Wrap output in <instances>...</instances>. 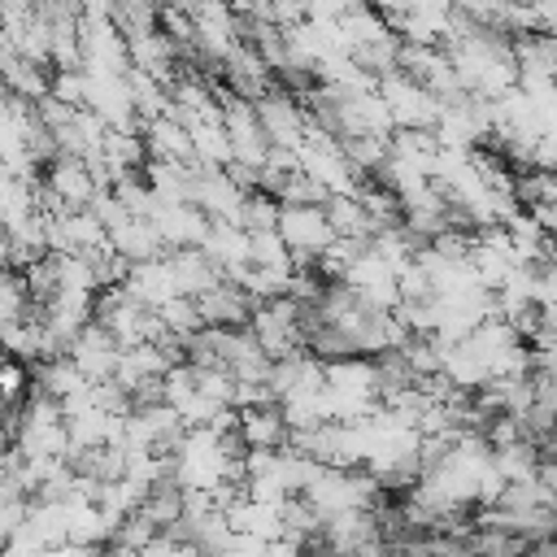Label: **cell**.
<instances>
[{"label": "cell", "instance_id": "6da1fadb", "mask_svg": "<svg viewBox=\"0 0 557 557\" xmlns=\"http://www.w3.org/2000/svg\"><path fill=\"white\" fill-rule=\"evenodd\" d=\"M248 335L257 339V348L270 361L300 357L305 352V305H296L292 296H278V300L257 305L252 318H248Z\"/></svg>", "mask_w": 557, "mask_h": 557}, {"label": "cell", "instance_id": "7a4b0ae2", "mask_svg": "<svg viewBox=\"0 0 557 557\" xmlns=\"http://www.w3.org/2000/svg\"><path fill=\"white\" fill-rule=\"evenodd\" d=\"M374 91H379V100L387 104L396 131H435V122H440V100H435L422 83H413V78H405V74L396 70V74H383Z\"/></svg>", "mask_w": 557, "mask_h": 557}, {"label": "cell", "instance_id": "3957f363", "mask_svg": "<svg viewBox=\"0 0 557 557\" xmlns=\"http://www.w3.org/2000/svg\"><path fill=\"white\" fill-rule=\"evenodd\" d=\"M252 113H257V122H261L270 148H292V152H296V148L305 144V131H309L305 104H300L296 96H287L283 87L265 91V96L252 104Z\"/></svg>", "mask_w": 557, "mask_h": 557}, {"label": "cell", "instance_id": "277c9868", "mask_svg": "<svg viewBox=\"0 0 557 557\" xmlns=\"http://www.w3.org/2000/svg\"><path fill=\"white\" fill-rule=\"evenodd\" d=\"M196 313H200V322L205 326H218V331H248V318H252V296L235 283V278H218L209 292H200L196 300Z\"/></svg>", "mask_w": 557, "mask_h": 557}, {"label": "cell", "instance_id": "5b68a950", "mask_svg": "<svg viewBox=\"0 0 557 557\" xmlns=\"http://www.w3.org/2000/svg\"><path fill=\"white\" fill-rule=\"evenodd\" d=\"M65 357L78 366V374H83L87 383H104V379L117 374V357H122V348H117V339H113L100 322H87V326L74 335V344L65 348Z\"/></svg>", "mask_w": 557, "mask_h": 557}, {"label": "cell", "instance_id": "8992f818", "mask_svg": "<svg viewBox=\"0 0 557 557\" xmlns=\"http://www.w3.org/2000/svg\"><path fill=\"white\" fill-rule=\"evenodd\" d=\"M235 435L244 453H283L292 431L278 405H257V409H235Z\"/></svg>", "mask_w": 557, "mask_h": 557}, {"label": "cell", "instance_id": "52a82bcc", "mask_svg": "<svg viewBox=\"0 0 557 557\" xmlns=\"http://www.w3.org/2000/svg\"><path fill=\"white\" fill-rule=\"evenodd\" d=\"M148 222L161 235L165 252H174V248H200L205 235H209V218L196 205H157V213Z\"/></svg>", "mask_w": 557, "mask_h": 557}, {"label": "cell", "instance_id": "ba28073f", "mask_svg": "<svg viewBox=\"0 0 557 557\" xmlns=\"http://www.w3.org/2000/svg\"><path fill=\"white\" fill-rule=\"evenodd\" d=\"M109 248H113L126 265H144V261H161V257H165V244H161V235L152 231L148 218H122V222L109 231Z\"/></svg>", "mask_w": 557, "mask_h": 557}, {"label": "cell", "instance_id": "9c48e42d", "mask_svg": "<svg viewBox=\"0 0 557 557\" xmlns=\"http://www.w3.org/2000/svg\"><path fill=\"white\" fill-rule=\"evenodd\" d=\"M165 270L174 278V292L187 296V300H196L200 292H209L222 278V270L200 248H174V252H165Z\"/></svg>", "mask_w": 557, "mask_h": 557}, {"label": "cell", "instance_id": "30bf717a", "mask_svg": "<svg viewBox=\"0 0 557 557\" xmlns=\"http://www.w3.org/2000/svg\"><path fill=\"white\" fill-rule=\"evenodd\" d=\"M157 535H170L178 522H183V487L174 479H161L152 483L144 496H139V509H135Z\"/></svg>", "mask_w": 557, "mask_h": 557}, {"label": "cell", "instance_id": "8fae6325", "mask_svg": "<svg viewBox=\"0 0 557 557\" xmlns=\"http://www.w3.org/2000/svg\"><path fill=\"white\" fill-rule=\"evenodd\" d=\"M144 148H148V161H178V165H191L187 126H178L170 113L144 122Z\"/></svg>", "mask_w": 557, "mask_h": 557}, {"label": "cell", "instance_id": "7c38bea8", "mask_svg": "<svg viewBox=\"0 0 557 557\" xmlns=\"http://www.w3.org/2000/svg\"><path fill=\"white\" fill-rule=\"evenodd\" d=\"M200 252H205L222 274L244 270V265H248V235H244V226H235V222H209V235H205Z\"/></svg>", "mask_w": 557, "mask_h": 557}, {"label": "cell", "instance_id": "4fadbf2b", "mask_svg": "<svg viewBox=\"0 0 557 557\" xmlns=\"http://www.w3.org/2000/svg\"><path fill=\"white\" fill-rule=\"evenodd\" d=\"M139 557H200L191 544H183V540H174V535H157Z\"/></svg>", "mask_w": 557, "mask_h": 557}, {"label": "cell", "instance_id": "5bb4252c", "mask_svg": "<svg viewBox=\"0 0 557 557\" xmlns=\"http://www.w3.org/2000/svg\"><path fill=\"white\" fill-rule=\"evenodd\" d=\"M96 557H135V553H126V548H117V544H104Z\"/></svg>", "mask_w": 557, "mask_h": 557}]
</instances>
